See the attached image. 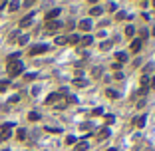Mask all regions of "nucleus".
<instances>
[{"label":"nucleus","mask_w":155,"mask_h":151,"mask_svg":"<svg viewBox=\"0 0 155 151\" xmlns=\"http://www.w3.org/2000/svg\"><path fill=\"white\" fill-rule=\"evenodd\" d=\"M6 70H8V76L14 78V76H20L24 72V64H22L20 60H12V62H8V68H6Z\"/></svg>","instance_id":"1"},{"label":"nucleus","mask_w":155,"mask_h":151,"mask_svg":"<svg viewBox=\"0 0 155 151\" xmlns=\"http://www.w3.org/2000/svg\"><path fill=\"white\" fill-rule=\"evenodd\" d=\"M44 52H48V46H46V44H38V46H32V48L28 50V54H30V56H38V54H44Z\"/></svg>","instance_id":"2"},{"label":"nucleus","mask_w":155,"mask_h":151,"mask_svg":"<svg viewBox=\"0 0 155 151\" xmlns=\"http://www.w3.org/2000/svg\"><path fill=\"white\" fill-rule=\"evenodd\" d=\"M60 12H62L60 8H52L50 12H46V22H52V20H56V18L60 16Z\"/></svg>","instance_id":"3"},{"label":"nucleus","mask_w":155,"mask_h":151,"mask_svg":"<svg viewBox=\"0 0 155 151\" xmlns=\"http://www.w3.org/2000/svg\"><path fill=\"white\" fill-rule=\"evenodd\" d=\"M62 94H64V92H56V94H50V96H48V100H46V104H56V102H58V100L62 98Z\"/></svg>","instance_id":"4"},{"label":"nucleus","mask_w":155,"mask_h":151,"mask_svg":"<svg viewBox=\"0 0 155 151\" xmlns=\"http://www.w3.org/2000/svg\"><path fill=\"white\" fill-rule=\"evenodd\" d=\"M88 147H90V143H88L86 139H82V141H78V143H76L74 151H88Z\"/></svg>","instance_id":"5"},{"label":"nucleus","mask_w":155,"mask_h":151,"mask_svg":"<svg viewBox=\"0 0 155 151\" xmlns=\"http://www.w3.org/2000/svg\"><path fill=\"white\" fill-rule=\"evenodd\" d=\"M46 28H48V30H58V28H62V22H60V20H52V22H46Z\"/></svg>","instance_id":"6"},{"label":"nucleus","mask_w":155,"mask_h":151,"mask_svg":"<svg viewBox=\"0 0 155 151\" xmlns=\"http://www.w3.org/2000/svg\"><path fill=\"white\" fill-rule=\"evenodd\" d=\"M108 137H110V129H108V127H102V129L98 131V139L104 141V139H108Z\"/></svg>","instance_id":"7"},{"label":"nucleus","mask_w":155,"mask_h":151,"mask_svg":"<svg viewBox=\"0 0 155 151\" xmlns=\"http://www.w3.org/2000/svg\"><path fill=\"white\" fill-rule=\"evenodd\" d=\"M78 28H82V30H90V28H92V20H90V18H86V20H80Z\"/></svg>","instance_id":"8"},{"label":"nucleus","mask_w":155,"mask_h":151,"mask_svg":"<svg viewBox=\"0 0 155 151\" xmlns=\"http://www.w3.org/2000/svg\"><path fill=\"white\" fill-rule=\"evenodd\" d=\"M139 50H141V40L135 38V40L131 42V52H139Z\"/></svg>","instance_id":"9"},{"label":"nucleus","mask_w":155,"mask_h":151,"mask_svg":"<svg viewBox=\"0 0 155 151\" xmlns=\"http://www.w3.org/2000/svg\"><path fill=\"white\" fill-rule=\"evenodd\" d=\"M133 121H135V125H137V127H145L147 117H145V115H139V117H137V119H133Z\"/></svg>","instance_id":"10"},{"label":"nucleus","mask_w":155,"mask_h":151,"mask_svg":"<svg viewBox=\"0 0 155 151\" xmlns=\"http://www.w3.org/2000/svg\"><path fill=\"white\" fill-rule=\"evenodd\" d=\"M116 60H117V64L127 62V54H125V52H117V54H116Z\"/></svg>","instance_id":"11"},{"label":"nucleus","mask_w":155,"mask_h":151,"mask_svg":"<svg viewBox=\"0 0 155 151\" xmlns=\"http://www.w3.org/2000/svg\"><path fill=\"white\" fill-rule=\"evenodd\" d=\"M10 137H12L10 129H2V133H0V141H6V139H10Z\"/></svg>","instance_id":"12"},{"label":"nucleus","mask_w":155,"mask_h":151,"mask_svg":"<svg viewBox=\"0 0 155 151\" xmlns=\"http://www.w3.org/2000/svg\"><path fill=\"white\" fill-rule=\"evenodd\" d=\"M80 42V38L76 34H70V36H66V44H78Z\"/></svg>","instance_id":"13"},{"label":"nucleus","mask_w":155,"mask_h":151,"mask_svg":"<svg viewBox=\"0 0 155 151\" xmlns=\"http://www.w3.org/2000/svg\"><path fill=\"white\" fill-rule=\"evenodd\" d=\"M30 22H32V14H28V16H24V18H22V20H20V26H22V28H24V26H28V24H30Z\"/></svg>","instance_id":"14"},{"label":"nucleus","mask_w":155,"mask_h":151,"mask_svg":"<svg viewBox=\"0 0 155 151\" xmlns=\"http://www.w3.org/2000/svg\"><path fill=\"white\" fill-rule=\"evenodd\" d=\"M92 42H94V38H92V36H84L82 40H80V44H82V46H90Z\"/></svg>","instance_id":"15"},{"label":"nucleus","mask_w":155,"mask_h":151,"mask_svg":"<svg viewBox=\"0 0 155 151\" xmlns=\"http://www.w3.org/2000/svg\"><path fill=\"white\" fill-rule=\"evenodd\" d=\"M74 86H78V88H86V86H88V82H86V80H82V78H76V80H74Z\"/></svg>","instance_id":"16"},{"label":"nucleus","mask_w":155,"mask_h":151,"mask_svg":"<svg viewBox=\"0 0 155 151\" xmlns=\"http://www.w3.org/2000/svg\"><path fill=\"white\" fill-rule=\"evenodd\" d=\"M112 46H114V42H110V40H108V42H102V44H100V48H102V52H106V50H110Z\"/></svg>","instance_id":"17"},{"label":"nucleus","mask_w":155,"mask_h":151,"mask_svg":"<svg viewBox=\"0 0 155 151\" xmlns=\"http://www.w3.org/2000/svg\"><path fill=\"white\" fill-rule=\"evenodd\" d=\"M102 12H104V10H102V8H100V6H94V8H92V10H90V14H92V16H100V14H102Z\"/></svg>","instance_id":"18"},{"label":"nucleus","mask_w":155,"mask_h":151,"mask_svg":"<svg viewBox=\"0 0 155 151\" xmlns=\"http://www.w3.org/2000/svg\"><path fill=\"white\" fill-rule=\"evenodd\" d=\"M106 94H108V98H112V100H116V98H119V94H117L116 90H108Z\"/></svg>","instance_id":"19"},{"label":"nucleus","mask_w":155,"mask_h":151,"mask_svg":"<svg viewBox=\"0 0 155 151\" xmlns=\"http://www.w3.org/2000/svg\"><path fill=\"white\" fill-rule=\"evenodd\" d=\"M147 90H149V88H141V90H137V94H135V98H143V96L147 94Z\"/></svg>","instance_id":"20"},{"label":"nucleus","mask_w":155,"mask_h":151,"mask_svg":"<svg viewBox=\"0 0 155 151\" xmlns=\"http://www.w3.org/2000/svg\"><path fill=\"white\" fill-rule=\"evenodd\" d=\"M133 34H135V28H133V26H127V28H125V36H133Z\"/></svg>","instance_id":"21"},{"label":"nucleus","mask_w":155,"mask_h":151,"mask_svg":"<svg viewBox=\"0 0 155 151\" xmlns=\"http://www.w3.org/2000/svg\"><path fill=\"white\" fill-rule=\"evenodd\" d=\"M66 143H68V145H76V143H78V137H74V135H70V137L66 139Z\"/></svg>","instance_id":"22"},{"label":"nucleus","mask_w":155,"mask_h":151,"mask_svg":"<svg viewBox=\"0 0 155 151\" xmlns=\"http://www.w3.org/2000/svg\"><path fill=\"white\" fill-rule=\"evenodd\" d=\"M28 119H30V121H36V119H40V113L38 112H32L30 115H28Z\"/></svg>","instance_id":"23"},{"label":"nucleus","mask_w":155,"mask_h":151,"mask_svg":"<svg viewBox=\"0 0 155 151\" xmlns=\"http://www.w3.org/2000/svg\"><path fill=\"white\" fill-rule=\"evenodd\" d=\"M149 86V76H143L141 78V88H147Z\"/></svg>","instance_id":"24"},{"label":"nucleus","mask_w":155,"mask_h":151,"mask_svg":"<svg viewBox=\"0 0 155 151\" xmlns=\"http://www.w3.org/2000/svg\"><path fill=\"white\" fill-rule=\"evenodd\" d=\"M104 121H106L108 125H112V123L116 121V117H114V115H106V117H104Z\"/></svg>","instance_id":"25"},{"label":"nucleus","mask_w":155,"mask_h":151,"mask_svg":"<svg viewBox=\"0 0 155 151\" xmlns=\"http://www.w3.org/2000/svg\"><path fill=\"white\" fill-rule=\"evenodd\" d=\"M16 135H18V139H26V131H24V129H18Z\"/></svg>","instance_id":"26"},{"label":"nucleus","mask_w":155,"mask_h":151,"mask_svg":"<svg viewBox=\"0 0 155 151\" xmlns=\"http://www.w3.org/2000/svg\"><path fill=\"white\" fill-rule=\"evenodd\" d=\"M104 113V108H96L94 112H92V115H102Z\"/></svg>","instance_id":"27"},{"label":"nucleus","mask_w":155,"mask_h":151,"mask_svg":"<svg viewBox=\"0 0 155 151\" xmlns=\"http://www.w3.org/2000/svg\"><path fill=\"white\" fill-rule=\"evenodd\" d=\"M46 129H48V131H50V133H60V131H62V129H60V127H46Z\"/></svg>","instance_id":"28"},{"label":"nucleus","mask_w":155,"mask_h":151,"mask_svg":"<svg viewBox=\"0 0 155 151\" xmlns=\"http://www.w3.org/2000/svg\"><path fill=\"white\" fill-rule=\"evenodd\" d=\"M56 44H60V46H64V44H66V36H62V38H56Z\"/></svg>","instance_id":"29"},{"label":"nucleus","mask_w":155,"mask_h":151,"mask_svg":"<svg viewBox=\"0 0 155 151\" xmlns=\"http://www.w3.org/2000/svg\"><path fill=\"white\" fill-rule=\"evenodd\" d=\"M116 18H117V20H123V18H127V14H125V12H117Z\"/></svg>","instance_id":"30"},{"label":"nucleus","mask_w":155,"mask_h":151,"mask_svg":"<svg viewBox=\"0 0 155 151\" xmlns=\"http://www.w3.org/2000/svg\"><path fill=\"white\" fill-rule=\"evenodd\" d=\"M94 76L100 78V76H102V68H94Z\"/></svg>","instance_id":"31"},{"label":"nucleus","mask_w":155,"mask_h":151,"mask_svg":"<svg viewBox=\"0 0 155 151\" xmlns=\"http://www.w3.org/2000/svg\"><path fill=\"white\" fill-rule=\"evenodd\" d=\"M18 6H20L18 2H10V10H18Z\"/></svg>","instance_id":"32"},{"label":"nucleus","mask_w":155,"mask_h":151,"mask_svg":"<svg viewBox=\"0 0 155 151\" xmlns=\"http://www.w3.org/2000/svg\"><path fill=\"white\" fill-rule=\"evenodd\" d=\"M137 108H139V110L145 108V100H139V102H137Z\"/></svg>","instance_id":"33"},{"label":"nucleus","mask_w":155,"mask_h":151,"mask_svg":"<svg viewBox=\"0 0 155 151\" xmlns=\"http://www.w3.org/2000/svg\"><path fill=\"white\" fill-rule=\"evenodd\" d=\"M147 34H149V32H147V30H141V42H143V40H145V38H147Z\"/></svg>","instance_id":"34"},{"label":"nucleus","mask_w":155,"mask_h":151,"mask_svg":"<svg viewBox=\"0 0 155 151\" xmlns=\"http://www.w3.org/2000/svg\"><path fill=\"white\" fill-rule=\"evenodd\" d=\"M114 78H116V80H123V74H121V72H117V74H114Z\"/></svg>","instance_id":"35"},{"label":"nucleus","mask_w":155,"mask_h":151,"mask_svg":"<svg viewBox=\"0 0 155 151\" xmlns=\"http://www.w3.org/2000/svg\"><path fill=\"white\" fill-rule=\"evenodd\" d=\"M26 42H28V36H22V38H20V44H22V46H24Z\"/></svg>","instance_id":"36"},{"label":"nucleus","mask_w":155,"mask_h":151,"mask_svg":"<svg viewBox=\"0 0 155 151\" xmlns=\"http://www.w3.org/2000/svg\"><path fill=\"white\" fill-rule=\"evenodd\" d=\"M151 88H155V78H153V80H151Z\"/></svg>","instance_id":"37"},{"label":"nucleus","mask_w":155,"mask_h":151,"mask_svg":"<svg viewBox=\"0 0 155 151\" xmlns=\"http://www.w3.org/2000/svg\"><path fill=\"white\" fill-rule=\"evenodd\" d=\"M108 151H117V149H114V147H112V149H108Z\"/></svg>","instance_id":"38"},{"label":"nucleus","mask_w":155,"mask_h":151,"mask_svg":"<svg viewBox=\"0 0 155 151\" xmlns=\"http://www.w3.org/2000/svg\"><path fill=\"white\" fill-rule=\"evenodd\" d=\"M153 8H155V2H153Z\"/></svg>","instance_id":"39"}]
</instances>
